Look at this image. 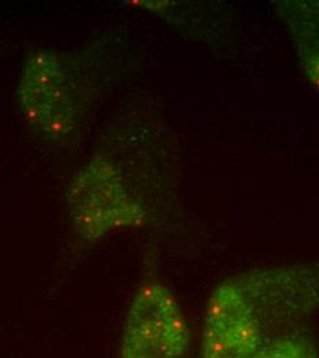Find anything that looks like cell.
<instances>
[{"instance_id":"cell-4","label":"cell","mask_w":319,"mask_h":358,"mask_svg":"<svg viewBox=\"0 0 319 358\" xmlns=\"http://www.w3.org/2000/svg\"><path fill=\"white\" fill-rule=\"evenodd\" d=\"M190 329L172 292L161 282L144 284L124 321L120 358H183Z\"/></svg>"},{"instance_id":"cell-6","label":"cell","mask_w":319,"mask_h":358,"mask_svg":"<svg viewBox=\"0 0 319 358\" xmlns=\"http://www.w3.org/2000/svg\"><path fill=\"white\" fill-rule=\"evenodd\" d=\"M302 65L314 87L319 91V51L307 50L302 52Z\"/></svg>"},{"instance_id":"cell-2","label":"cell","mask_w":319,"mask_h":358,"mask_svg":"<svg viewBox=\"0 0 319 358\" xmlns=\"http://www.w3.org/2000/svg\"><path fill=\"white\" fill-rule=\"evenodd\" d=\"M17 95L28 124L51 139L72 134L86 109L75 65L54 50L36 51L25 62Z\"/></svg>"},{"instance_id":"cell-1","label":"cell","mask_w":319,"mask_h":358,"mask_svg":"<svg viewBox=\"0 0 319 358\" xmlns=\"http://www.w3.org/2000/svg\"><path fill=\"white\" fill-rule=\"evenodd\" d=\"M318 312L319 262L232 275L208 301L202 358H252Z\"/></svg>"},{"instance_id":"cell-5","label":"cell","mask_w":319,"mask_h":358,"mask_svg":"<svg viewBox=\"0 0 319 358\" xmlns=\"http://www.w3.org/2000/svg\"><path fill=\"white\" fill-rule=\"evenodd\" d=\"M252 358H319L318 345L313 334L300 328L276 339Z\"/></svg>"},{"instance_id":"cell-3","label":"cell","mask_w":319,"mask_h":358,"mask_svg":"<svg viewBox=\"0 0 319 358\" xmlns=\"http://www.w3.org/2000/svg\"><path fill=\"white\" fill-rule=\"evenodd\" d=\"M66 201L77 237L87 243L147 222V211L126 185L120 170L103 156H95L76 173Z\"/></svg>"}]
</instances>
